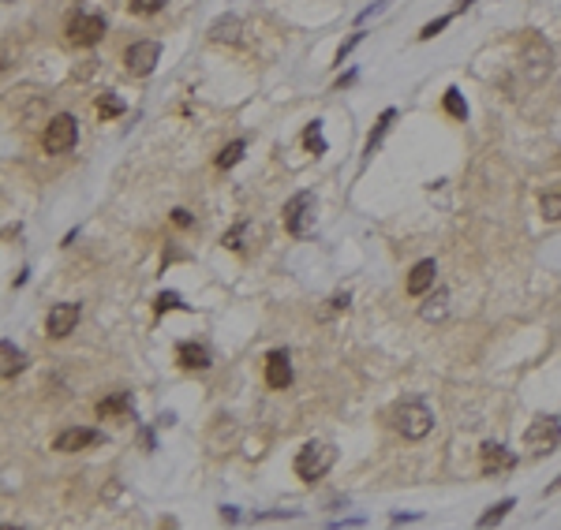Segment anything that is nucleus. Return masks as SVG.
<instances>
[{
    "label": "nucleus",
    "mask_w": 561,
    "mask_h": 530,
    "mask_svg": "<svg viewBox=\"0 0 561 530\" xmlns=\"http://www.w3.org/2000/svg\"><path fill=\"white\" fill-rule=\"evenodd\" d=\"M337 463V448L325 444V441H307L303 448L296 452V474L303 482H318L330 474V467Z\"/></svg>",
    "instance_id": "nucleus-1"
},
{
    "label": "nucleus",
    "mask_w": 561,
    "mask_h": 530,
    "mask_svg": "<svg viewBox=\"0 0 561 530\" xmlns=\"http://www.w3.org/2000/svg\"><path fill=\"white\" fill-rule=\"evenodd\" d=\"M393 426H397L400 437H408V441H423L430 433V426H434V411H430L423 400H404L393 411Z\"/></svg>",
    "instance_id": "nucleus-2"
},
{
    "label": "nucleus",
    "mask_w": 561,
    "mask_h": 530,
    "mask_svg": "<svg viewBox=\"0 0 561 530\" xmlns=\"http://www.w3.org/2000/svg\"><path fill=\"white\" fill-rule=\"evenodd\" d=\"M281 220H284V232L296 235V240H307L315 232V194L311 191H296L281 209Z\"/></svg>",
    "instance_id": "nucleus-3"
},
{
    "label": "nucleus",
    "mask_w": 561,
    "mask_h": 530,
    "mask_svg": "<svg viewBox=\"0 0 561 530\" xmlns=\"http://www.w3.org/2000/svg\"><path fill=\"white\" fill-rule=\"evenodd\" d=\"M109 23L105 16H98V11H75V16L68 19V26H64V34H68L71 45H98L101 37H105Z\"/></svg>",
    "instance_id": "nucleus-4"
},
{
    "label": "nucleus",
    "mask_w": 561,
    "mask_h": 530,
    "mask_svg": "<svg viewBox=\"0 0 561 530\" xmlns=\"http://www.w3.org/2000/svg\"><path fill=\"white\" fill-rule=\"evenodd\" d=\"M79 142V120L71 112H60L45 124V150L49 153H68Z\"/></svg>",
    "instance_id": "nucleus-5"
},
{
    "label": "nucleus",
    "mask_w": 561,
    "mask_h": 530,
    "mask_svg": "<svg viewBox=\"0 0 561 530\" xmlns=\"http://www.w3.org/2000/svg\"><path fill=\"white\" fill-rule=\"evenodd\" d=\"M524 448H531V452H554V448H561V422L550 418V415H539L531 422V426L524 430Z\"/></svg>",
    "instance_id": "nucleus-6"
},
{
    "label": "nucleus",
    "mask_w": 561,
    "mask_h": 530,
    "mask_svg": "<svg viewBox=\"0 0 561 530\" xmlns=\"http://www.w3.org/2000/svg\"><path fill=\"white\" fill-rule=\"evenodd\" d=\"M158 60H161V45L158 42H135V45L124 49V68L132 75H139V78L158 68Z\"/></svg>",
    "instance_id": "nucleus-7"
},
{
    "label": "nucleus",
    "mask_w": 561,
    "mask_h": 530,
    "mask_svg": "<svg viewBox=\"0 0 561 530\" xmlns=\"http://www.w3.org/2000/svg\"><path fill=\"white\" fill-rule=\"evenodd\" d=\"M75 325H79V302H57V307H49L45 333L53 340H64L68 333H75Z\"/></svg>",
    "instance_id": "nucleus-8"
},
{
    "label": "nucleus",
    "mask_w": 561,
    "mask_h": 530,
    "mask_svg": "<svg viewBox=\"0 0 561 530\" xmlns=\"http://www.w3.org/2000/svg\"><path fill=\"white\" fill-rule=\"evenodd\" d=\"M266 385L277 389V392L292 385V359H289V351H284V348L266 355Z\"/></svg>",
    "instance_id": "nucleus-9"
},
{
    "label": "nucleus",
    "mask_w": 561,
    "mask_h": 530,
    "mask_svg": "<svg viewBox=\"0 0 561 530\" xmlns=\"http://www.w3.org/2000/svg\"><path fill=\"white\" fill-rule=\"evenodd\" d=\"M94 444H101V433H98V430H83V426H75V430L57 433L53 452H86V448H94Z\"/></svg>",
    "instance_id": "nucleus-10"
},
{
    "label": "nucleus",
    "mask_w": 561,
    "mask_h": 530,
    "mask_svg": "<svg viewBox=\"0 0 561 530\" xmlns=\"http://www.w3.org/2000/svg\"><path fill=\"white\" fill-rule=\"evenodd\" d=\"M434 276H438L434 258L415 261V265H412V273H408V281H404V291H408L412 299H420V295H427V291L434 288Z\"/></svg>",
    "instance_id": "nucleus-11"
},
{
    "label": "nucleus",
    "mask_w": 561,
    "mask_h": 530,
    "mask_svg": "<svg viewBox=\"0 0 561 530\" xmlns=\"http://www.w3.org/2000/svg\"><path fill=\"white\" fill-rule=\"evenodd\" d=\"M176 363L184 370H210L214 366V351L206 348V343H199V340H184L176 348Z\"/></svg>",
    "instance_id": "nucleus-12"
},
{
    "label": "nucleus",
    "mask_w": 561,
    "mask_h": 530,
    "mask_svg": "<svg viewBox=\"0 0 561 530\" xmlns=\"http://www.w3.org/2000/svg\"><path fill=\"white\" fill-rule=\"evenodd\" d=\"M206 34H210V42H229L232 45V42H240V34H243V19L232 16V11H229V16H217Z\"/></svg>",
    "instance_id": "nucleus-13"
},
{
    "label": "nucleus",
    "mask_w": 561,
    "mask_h": 530,
    "mask_svg": "<svg viewBox=\"0 0 561 530\" xmlns=\"http://www.w3.org/2000/svg\"><path fill=\"white\" fill-rule=\"evenodd\" d=\"M479 452H482V474H498V471H509V467L516 463L513 452H505V448L494 444V441H487Z\"/></svg>",
    "instance_id": "nucleus-14"
},
{
    "label": "nucleus",
    "mask_w": 561,
    "mask_h": 530,
    "mask_svg": "<svg viewBox=\"0 0 561 530\" xmlns=\"http://www.w3.org/2000/svg\"><path fill=\"white\" fill-rule=\"evenodd\" d=\"M420 314H423V322H441V317L449 314V291L438 288L434 295H427V302L420 307Z\"/></svg>",
    "instance_id": "nucleus-15"
},
{
    "label": "nucleus",
    "mask_w": 561,
    "mask_h": 530,
    "mask_svg": "<svg viewBox=\"0 0 561 530\" xmlns=\"http://www.w3.org/2000/svg\"><path fill=\"white\" fill-rule=\"evenodd\" d=\"M127 411H132V392H116V396H109V400L98 404L101 418H116V415H127Z\"/></svg>",
    "instance_id": "nucleus-16"
},
{
    "label": "nucleus",
    "mask_w": 561,
    "mask_h": 530,
    "mask_svg": "<svg viewBox=\"0 0 561 530\" xmlns=\"http://www.w3.org/2000/svg\"><path fill=\"white\" fill-rule=\"evenodd\" d=\"M539 209L546 220H561V183H554V187H546L539 194Z\"/></svg>",
    "instance_id": "nucleus-17"
},
{
    "label": "nucleus",
    "mask_w": 561,
    "mask_h": 530,
    "mask_svg": "<svg viewBox=\"0 0 561 530\" xmlns=\"http://www.w3.org/2000/svg\"><path fill=\"white\" fill-rule=\"evenodd\" d=\"M0 355H4V377H16L23 366H27V355H23L11 340H4L0 343Z\"/></svg>",
    "instance_id": "nucleus-18"
},
{
    "label": "nucleus",
    "mask_w": 561,
    "mask_h": 530,
    "mask_svg": "<svg viewBox=\"0 0 561 530\" xmlns=\"http://www.w3.org/2000/svg\"><path fill=\"white\" fill-rule=\"evenodd\" d=\"M243 150H247V142H243V139H236V142H229L225 150L217 153V168H236V165L243 161Z\"/></svg>",
    "instance_id": "nucleus-19"
},
{
    "label": "nucleus",
    "mask_w": 561,
    "mask_h": 530,
    "mask_svg": "<svg viewBox=\"0 0 561 530\" xmlns=\"http://www.w3.org/2000/svg\"><path fill=\"white\" fill-rule=\"evenodd\" d=\"M124 109H127V105L116 94H101L98 98V116H101V120H116V116H124Z\"/></svg>",
    "instance_id": "nucleus-20"
},
{
    "label": "nucleus",
    "mask_w": 561,
    "mask_h": 530,
    "mask_svg": "<svg viewBox=\"0 0 561 530\" xmlns=\"http://www.w3.org/2000/svg\"><path fill=\"white\" fill-rule=\"evenodd\" d=\"M393 120H397V109H386L382 116H378V127L371 131V139H367V157L378 150V142H382V135L389 131V124H393Z\"/></svg>",
    "instance_id": "nucleus-21"
},
{
    "label": "nucleus",
    "mask_w": 561,
    "mask_h": 530,
    "mask_svg": "<svg viewBox=\"0 0 561 530\" xmlns=\"http://www.w3.org/2000/svg\"><path fill=\"white\" fill-rule=\"evenodd\" d=\"M513 505H516L513 497H505V500H498V505H494V508H487V515H479V526H494V523H502L505 515L513 512Z\"/></svg>",
    "instance_id": "nucleus-22"
},
{
    "label": "nucleus",
    "mask_w": 561,
    "mask_h": 530,
    "mask_svg": "<svg viewBox=\"0 0 561 530\" xmlns=\"http://www.w3.org/2000/svg\"><path fill=\"white\" fill-rule=\"evenodd\" d=\"M446 112L453 116V120H468V105H464V98H461V90H456V86L446 90Z\"/></svg>",
    "instance_id": "nucleus-23"
},
{
    "label": "nucleus",
    "mask_w": 561,
    "mask_h": 530,
    "mask_svg": "<svg viewBox=\"0 0 561 530\" xmlns=\"http://www.w3.org/2000/svg\"><path fill=\"white\" fill-rule=\"evenodd\" d=\"M165 8V0H127V11L132 16H158Z\"/></svg>",
    "instance_id": "nucleus-24"
},
{
    "label": "nucleus",
    "mask_w": 561,
    "mask_h": 530,
    "mask_svg": "<svg viewBox=\"0 0 561 530\" xmlns=\"http://www.w3.org/2000/svg\"><path fill=\"white\" fill-rule=\"evenodd\" d=\"M154 310H158V314H165V310H187V307H184V299H180L176 291H161V295H158V302H154Z\"/></svg>",
    "instance_id": "nucleus-25"
},
{
    "label": "nucleus",
    "mask_w": 561,
    "mask_h": 530,
    "mask_svg": "<svg viewBox=\"0 0 561 530\" xmlns=\"http://www.w3.org/2000/svg\"><path fill=\"white\" fill-rule=\"evenodd\" d=\"M303 142L311 146L315 153H325V139H322V120H315L307 131H303Z\"/></svg>",
    "instance_id": "nucleus-26"
},
{
    "label": "nucleus",
    "mask_w": 561,
    "mask_h": 530,
    "mask_svg": "<svg viewBox=\"0 0 561 530\" xmlns=\"http://www.w3.org/2000/svg\"><path fill=\"white\" fill-rule=\"evenodd\" d=\"M449 19H453V16H441V19H434V23H427L423 30H420V42H430L434 34H441V30L449 26Z\"/></svg>",
    "instance_id": "nucleus-27"
},
{
    "label": "nucleus",
    "mask_w": 561,
    "mask_h": 530,
    "mask_svg": "<svg viewBox=\"0 0 561 530\" xmlns=\"http://www.w3.org/2000/svg\"><path fill=\"white\" fill-rule=\"evenodd\" d=\"M363 37H367V34H363V30H356V34H352V37H348V42H345L341 49H337V64H345V60H348V52H352V49H356V45L363 42Z\"/></svg>",
    "instance_id": "nucleus-28"
},
{
    "label": "nucleus",
    "mask_w": 561,
    "mask_h": 530,
    "mask_svg": "<svg viewBox=\"0 0 561 530\" xmlns=\"http://www.w3.org/2000/svg\"><path fill=\"white\" fill-rule=\"evenodd\" d=\"M243 232H247V224H236V228H232V232L225 235V247H229V250H243V243H240V240H243Z\"/></svg>",
    "instance_id": "nucleus-29"
},
{
    "label": "nucleus",
    "mask_w": 561,
    "mask_h": 530,
    "mask_svg": "<svg viewBox=\"0 0 561 530\" xmlns=\"http://www.w3.org/2000/svg\"><path fill=\"white\" fill-rule=\"evenodd\" d=\"M389 4H393V0H374L371 8H363V11H359V23H367L371 16H382V11H386Z\"/></svg>",
    "instance_id": "nucleus-30"
},
{
    "label": "nucleus",
    "mask_w": 561,
    "mask_h": 530,
    "mask_svg": "<svg viewBox=\"0 0 561 530\" xmlns=\"http://www.w3.org/2000/svg\"><path fill=\"white\" fill-rule=\"evenodd\" d=\"M173 224H176V228H191L195 217L187 213V209H173Z\"/></svg>",
    "instance_id": "nucleus-31"
},
{
    "label": "nucleus",
    "mask_w": 561,
    "mask_h": 530,
    "mask_svg": "<svg viewBox=\"0 0 561 530\" xmlns=\"http://www.w3.org/2000/svg\"><path fill=\"white\" fill-rule=\"evenodd\" d=\"M415 519H420L415 512H397V515H393V523H415Z\"/></svg>",
    "instance_id": "nucleus-32"
},
{
    "label": "nucleus",
    "mask_w": 561,
    "mask_h": 530,
    "mask_svg": "<svg viewBox=\"0 0 561 530\" xmlns=\"http://www.w3.org/2000/svg\"><path fill=\"white\" fill-rule=\"evenodd\" d=\"M333 530H341V526H363V519H337V523H330Z\"/></svg>",
    "instance_id": "nucleus-33"
},
{
    "label": "nucleus",
    "mask_w": 561,
    "mask_h": 530,
    "mask_svg": "<svg viewBox=\"0 0 561 530\" xmlns=\"http://www.w3.org/2000/svg\"><path fill=\"white\" fill-rule=\"evenodd\" d=\"M330 302H333V310H348V295H333Z\"/></svg>",
    "instance_id": "nucleus-34"
},
{
    "label": "nucleus",
    "mask_w": 561,
    "mask_h": 530,
    "mask_svg": "<svg viewBox=\"0 0 561 530\" xmlns=\"http://www.w3.org/2000/svg\"><path fill=\"white\" fill-rule=\"evenodd\" d=\"M221 519H229V523H236V519H240V512H236V508H221Z\"/></svg>",
    "instance_id": "nucleus-35"
},
{
    "label": "nucleus",
    "mask_w": 561,
    "mask_h": 530,
    "mask_svg": "<svg viewBox=\"0 0 561 530\" xmlns=\"http://www.w3.org/2000/svg\"><path fill=\"white\" fill-rule=\"evenodd\" d=\"M554 489H561V474H557V478H554L550 485H546V493H554Z\"/></svg>",
    "instance_id": "nucleus-36"
}]
</instances>
